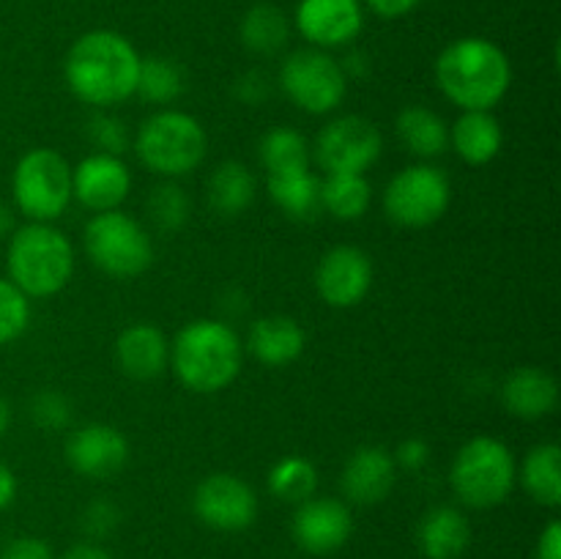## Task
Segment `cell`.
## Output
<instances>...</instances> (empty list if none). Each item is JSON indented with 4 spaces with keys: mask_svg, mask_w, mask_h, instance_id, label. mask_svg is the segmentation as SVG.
Listing matches in <instances>:
<instances>
[{
    "mask_svg": "<svg viewBox=\"0 0 561 559\" xmlns=\"http://www.w3.org/2000/svg\"><path fill=\"white\" fill-rule=\"evenodd\" d=\"M140 55L115 31L82 33L66 55L64 75L71 93L91 107H113L137 88Z\"/></svg>",
    "mask_w": 561,
    "mask_h": 559,
    "instance_id": "obj_1",
    "label": "cell"
},
{
    "mask_svg": "<svg viewBox=\"0 0 561 559\" xmlns=\"http://www.w3.org/2000/svg\"><path fill=\"white\" fill-rule=\"evenodd\" d=\"M436 80L444 96L460 110H493L513 82V66L499 44L466 36L438 55Z\"/></svg>",
    "mask_w": 561,
    "mask_h": 559,
    "instance_id": "obj_2",
    "label": "cell"
},
{
    "mask_svg": "<svg viewBox=\"0 0 561 559\" xmlns=\"http://www.w3.org/2000/svg\"><path fill=\"white\" fill-rule=\"evenodd\" d=\"M241 340L228 323L197 318L170 343V365L186 389L197 395L222 392L241 373Z\"/></svg>",
    "mask_w": 561,
    "mask_h": 559,
    "instance_id": "obj_3",
    "label": "cell"
},
{
    "mask_svg": "<svg viewBox=\"0 0 561 559\" xmlns=\"http://www.w3.org/2000/svg\"><path fill=\"white\" fill-rule=\"evenodd\" d=\"M9 280L25 296H55L75 272V247L49 223H31L14 230L9 241Z\"/></svg>",
    "mask_w": 561,
    "mask_h": 559,
    "instance_id": "obj_4",
    "label": "cell"
},
{
    "mask_svg": "<svg viewBox=\"0 0 561 559\" xmlns=\"http://www.w3.org/2000/svg\"><path fill=\"white\" fill-rule=\"evenodd\" d=\"M206 129L181 110H159L135 135L137 159L164 179L192 173L206 159Z\"/></svg>",
    "mask_w": 561,
    "mask_h": 559,
    "instance_id": "obj_5",
    "label": "cell"
},
{
    "mask_svg": "<svg viewBox=\"0 0 561 559\" xmlns=\"http://www.w3.org/2000/svg\"><path fill=\"white\" fill-rule=\"evenodd\" d=\"M518 480L515 455L504 442L493 436H474L458 449L449 471L453 491L463 504L488 510L502 504L513 493Z\"/></svg>",
    "mask_w": 561,
    "mask_h": 559,
    "instance_id": "obj_6",
    "label": "cell"
},
{
    "mask_svg": "<svg viewBox=\"0 0 561 559\" xmlns=\"http://www.w3.org/2000/svg\"><path fill=\"white\" fill-rule=\"evenodd\" d=\"M85 252L93 266L110 277L129 280L146 272L153 261V241L140 223L121 208L99 212L85 225Z\"/></svg>",
    "mask_w": 561,
    "mask_h": 559,
    "instance_id": "obj_7",
    "label": "cell"
},
{
    "mask_svg": "<svg viewBox=\"0 0 561 559\" xmlns=\"http://www.w3.org/2000/svg\"><path fill=\"white\" fill-rule=\"evenodd\" d=\"M16 208L31 223H53L71 203V168L53 148H33L11 175Z\"/></svg>",
    "mask_w": 561,
    "mask_h": 559,
    "instance_id": "obj_8",
    "label": "cell"
},
{
    "mask_svg": "<svg viewBox=\"0 0 561 559\" xmlns=\"http://www.w3.org/2000/svg\"><path fill=\"white\" fill-rule=\"evenodd\" d=\"M279 85L285 96L310 115H327L343 104L348 77L343 64L323 49L310 47L290 53L279 69Z\"/></svg>",
    "mask_w": 561,
    "mask_h": 559,
    "instance_id": "obj_9",
    "label": "cell"
},
{
    "mask_svg": "<svg viewBox=\"0 0 561 559\" xmlns=\"http://www.w3.org/2000/svg\"><path fill=\"white\" fill-rule=\"evenodd\" d=\"M453 201L449 179L433 164L403 168L383 192V212L403 228H427L447 214Z\"/></svg>",
    "mask_w": 561,
    "mask_h": 559,
    "instance_id": "obj_10",
    "label": "cell"
},
{
    "mask_svg": "<svg viewBox=\"0 0 561 559\" xmlns=\"http://www.w3.org/2000/svg\"><path fill=\"white\" fill-rule=\"evenodd\" d=\"M381 157V132L362 115L329 121L316 137V162L327 173H362Z\"/></svg>",
    "mask_w": 561,
    "mask_h": 559,
    "instance_id": "obj_11",
    "label": "cell"
},
{
    "mask_svg": "<svg viewBox=\"0 0 561 559\" xmlns=\"http://www.w3.org/2000/svg\"><path fill=\"white\" fill-rule=\"evenodd\" d=\"M197 518L219 532H241L255 521L257 497L241 477L217 471L195 488L192 499Z\"/></svg>",
    "mask_w": 561,
    "mask_h": 559,
    "instance_id": "obj_12",
    "label": "cell"
},
{
    "mask_svg": "<svg viewBox=\"0 0 561 559\" xmlns=\"http://www.w3.org/2000/svg\"><path fill=\"white\" fill-rule=\"evenodd\" d=\"M373 285V261L365 250L351 244H340L321 258L316 269L318 296L329 307H356L365 301Z\"/></svg>",
    "mask_w": 561,
    "mask_h": 559,
    "instance_id": "obj_13",
    "label": "cell"
},
{
    "mask_svg": "<svg viewBox=\"0 0 561 559\" xmlns=\"http://www.w3.org/2000/svg\"><path fill=\"white\" fill-rule=\"evenodd\" d=\"M365 25L362 0H299L296 27L318 49L345 47Z\"/></svg>",
    "mask_w": 561,
    "mask_h": 559,
    "instance_id": "obj_14",
    "label": "cell"
},
{
    "mask_svg": "<svg viewBox=\"0 0 561 559\" xmlns=\"http://www.w3.org/2000/svg\"><path fill=\"white\" fill-rule=\"evenodd\" d=\"M66 460L88 480H107L129 460V442L124 433L104 422H91L75 431L66 442Z\"/></svg>",
    "mask_w": 561,
    "mask_h": 559,
    "instance_id": "obj_15",
    "label": "cell"
},
{
    "mask_svg": "<svg viewBox=\"0 0 561 559\" xmlns=\"http://www.w3.org/2000/svg\"><path fill=\"white\" fill-rule=\"evenodd\" d=\"M131 190V173L121 157L91 153L71 168V197L91 212H113Z\"/></svg>",
    "mask_w": 561,
    "mask_h": 559,
    "instance_id": "obj_16",
    "label": "cell"
},
{
    "mask_svg": "<svg viewBox=\"0 0 561 559\" xmlns=\"http://www.w3.org/2000/svg\"><path fill=\"white\" fill-rule=\"evenodd\" d=\"M354 532L348 504L340 499H307L296 507L294 540L310 554H332L348 543Z\"/></svg>",
    "mask_w": 561,
    "mask_h": 559,
    "instance_id": "obj_17",
    "label": "cell"
},
{
    "mask_svg": "<svg viewBox=\"0 0 561 559\" xmlns=\"http://www.w3.org/2000/svg\"><path fill=\"white\" fill-rule=\"evenodd\" d=\"M394 480H398V464L392 453L378 444H367L348 458L340 477V488L348 502L378 504L392 493Z\"/></svg>",
    "mask_w": 561,
    "mask_h": 559,
    "instance_id": "obj_18",
    "label": "cell"
},
{
    "mask_svg": "<svg viewBox=\"0 0 561 559\" xmlns=\"http://www.w3.org/2000/svg\"><path fill=\"white\" fill-rule=\"evenodd\" d=\"M115 362L126 376L137 381L157 378L170 362V343L153 323H131L115 340Z\"/></svg>",
    "mask_w": 561,
    "mask_h": 559,
    "instance_id": "obj_19",
    "label": "cell"
},
{
    "mask_svg": "<svg viewBox=\"0 0 561 559\" xmlns=\"http://www.w3.org/2000/svg\"><path fill=\"white\" fill-rule=\"evenodd\" d=\"M504 409L520 420H542L559 403V384L542 367H518L502 384Z\"/></svg>",
    "mask_w": 561,
    "mask_h": 559,
    "instance_id": "obj_20",
    "label": "cell"
},
{
    "mask_svg": "<svg viewBox=\"0 0 561 559\" xmlns=\"http://www.w3.org/2000/svg\"><path fill=\"white\" fill-rule=\"evenodd\" d=\"M307 334L290 316H263L252 323L247 349L261 365L285 367L305 354Z\"/></svg>",
    "mask_w": 561,
    "mask_h": 559,
    "instance_id": "obj_21",
    "label": "cell"
},
{
    "mask_svg": "<svg viewBox=\"0 0 561 559\" xmlns=\"http://www.w3.org/2000/svg\"><path fill=\"white\" fill-rule=\"evenodd\" d=\"M422 554L427 559H458L463 557L471 543V526L460 510L442 504L425 513L416 529Z\"/></svg>",
    "mask_w": 561,
    "mask_h": 559,
    "instance_id": "obj_22",
    "label": "cell"
},
{
    "mask_svg": "<svg viewBox=\"0 0 561 559\" xmlns=\"http://www.w3.org/2000/svg\"><path fill=\"white\" fill-rule=\"evenodd\" d=\"M449 142L466 164L480 168L499 157L504 135L491 110H463V115L455 121L453 132H449Z\"/></svg>",
    "mask_w": 561,
    "mask_h": 559,
    "instance_id": "obj_23",
    "label": "cell"
},
{
    "mask_svg": "<svg viewBox=\"0 0 561 559\" xmlns=\"http://www.w3.org/2000/svg\"><path fill=\"white\" fill-rule=\"evenodd\" d=\"M394 129H398L400 142H403L414 157L433 159L442 157L449 148L447 121L438 113H433V110L422 107V104H411V107L400 110Z\"/></svg>",
    "mask_w": 561,
    "mask_h": 559,
    "instance_id": "obj_24",
    "label": "cell"
},
{
    "mask_svg": "<svg viewBox=\"0 0 561 559\" xmlns=\"http://www.w3.org/2000/svg\"><path fill=\"white\" fill-rule=\"evenodd\" d=\"M208 206L219 214V217L230 219L244 214L255 201V175L247 164L241 162H222L211 173L206 184Z\"/></svg>",
    "mask_w": 561,
    "mask_h": 559,
    "instance_id": "obj_25",
    "label": "cell"
},
{
    "mask_svg": "<svg viewBox=\"0 0 561 559\" xmlns=\"http://www.w3.org/2000/svg\"><path fill=\"white\" fill-rule=\"evenodd\" d=\"M268 197L285 217L296 223H310L323 212L321 206V179L310 170L290 175H268Z\"/></svg>",
    "mask_w": 561,
    "mask_h": 559,
    "instance_id": "obj_26",
    "label": "cell"
},
{
    "mask_svg": "<svg viewBox=\"0 0 561 559\" xmlns=\"http://www.w3.org/2000/svg\"><path fill=\"white\" fill-rule=\"evenodd\" d=\"M561 449L559 444H537L526 453L520 466V482L526 493L542 507L561 504Z\"/></svg>",
    "mask_w": 561,
    "mask_h": 559,
    "instance_id": "obj_27",
    "label": "cell"
},
{
    "mask_svg": "<svg viewBox=\"0 0 561 559\" xmlns=\"http://www.w3.org/2000/svg\"><path fill=\"white\" fill-rule=\"evenodd\" d=\"M370 181L362 173H327L321 181V206L334 219H359L370 208Z\"/></svg>",
    "mask_w": 561,
    "mask_h": 559,
    "instance_id": "obj_28",
    "label": "cell"
},
{
    "mask_svg": "<svg viewBox=\"0 0 561 559\" xmlns=\"http://www.w3.org/2000/svg\"><path fill=\"white\" fill-rule=\"evenodd\" d=\"M290 25L272 3H257L241 20V42L255 55H274L288 44Z\"/></svg>",
    "mask_w": 561,
    "mask_h": 559,
    "instance_id": "obj_29",
    "label": "cell"
},
{
    "mask_svg": "<svg viewBox=\"0 0 561 559\" xmlns=\"http://www.w3.org/2000/svg\"><path fill=\"white\" fill-rule=\"evenodd\" d=\"M261 162L268 175H290L310 170V146L288 126H277L261 140Z\"/></svg>",
    "mask_w": 561,
    "mask_h": 559,
    "instance_id": "obj_30",
    "label": "cell"
},
{
    "mask_svg": "<svg viewBox=\"0 0 561 559\" xmlns=\"http://www.w3.org/2000/svg\"><path fill=\"white\" fill-rule=\"evenodd\" d=\"M318 488V471L301 455H288V458L277 460L268 471V491L277 499L288 504H301L307 499L316 497Z\"/></svg>",
    "mask_w": 561,
    "mask_h": 559,
    "instance_id": "obj_31",
    "label": "cell"
},
{
    "mask_svg": "<svg viewBox=\"0 0 561 559\" xmlns=\"http://www.w3.org/2000/svg\"><path fill=\"white\" fill-rule=\"evenodd\" d=\"M181 91H184V75L175 60L162 55L140 58L135 93H140L148 104H170L181 96Z\"/></svg>",
    "mask_w": 561,
    "mask_h": 559,
    "instance_id": "obj_32",
    "label": "cell"
},
{
    "mask_svg": "<svg viewBox=\"0 0 561 559\" xmlns=\"http://www.w3.org/2000/svg\"><path fill=\"white\" fill-rule=\"evenodd\" d=\"M192 214V201L186 197V192L181 190L173 181H164V184L153 186L151 197H148V217L164 233H175V230L184 228L190 223Z\"/></svg>",
    "mask_w": 561,
    "mask_h": 559,
    "instance_id": "obj_33",
    "label": "cell"
},
{
    "mask_svg": "<svg viewBox=\"0 0 561 559\" xmlns=\"http://www.w3.org/2000/svg\"><path fill=\"white\" fill-rule=\"evenodd\" d=\"M27 321H31L27 296L9 277H0V345L14 343L27 329Z\"/></svg>",
    "mask_w": 561,
    "mask_h": 559,
    "instance_id": "obj_34",
    "label": "cell"
},
{
    "mask_svg": "<svg viewBox=\"0 0 561 559\" xmlns=\"http://www.w3.org/2000/svg\"><path fill=\"white\" fill-rule=\"evenodd\" d=\"M88 137L99 148V153H110V157H121L129 148V129L124 121L102 110L88 121Z\"/></svg>",
    "mask_w": 561,
    "mask_h": 559,
    "instance_id": "obj_35",
    "label": "cell"
},
{
    "mask_svg": "<svg viewBox=\"0 0 561 559\" xmlns=\"http://www.w3.org/2000/svg\"><path fill=\"white\" fill-rule=\"evenodd\" d=\"M31 420L36 422L42 431H64L71 420V406L55 389H44L31 400Z\"/></svg>",
    "mask_w": 561,
    "mask_h": 559,
    "instance_id": "obj_36",
    "label": "cell"
},
{
    "mask_svg": "<svg viewBox=\"0 0 561 559\" xmlns=\"http://www.w3.org/2000/svg\"><path fill=\"white\" fill-rule=\"evenodd\" d=\"M115 524H118V510H115V504H110L107 499L93 502L91 507L85 510V518H82V526H85L88 535L93 537L110 535V532L115 529Z\"/></svg>",
    "mask_w": 561,
    "mask_h": 559,
    "instance_id": "obj_37",
    "label": "cell"
},
{
    "mask_svg": "<svg viewBox=\"0 0 561 559\" xmlns=\"http://www.w3.org/2000/svg\"><path fill=\"white\" fill-rule=\"evenodd\" d=\"M0 559H55L53 548L38 537H16L3 548Z\"/></svg>",
    "mask_w": 561,
    "mask_h": 559,
    "instance_id": "obj_38",
    "label": "cell"
},
{
    "mask_svg": "<svg viewBox=\"0 0 561 559\" xmlns=\"http://www.w3.org/2000/svg\"><path fill=\"white\" fill-rule=\"evenodd\" d=\"M392 458H394V464L403 466V469L416 471L427 464V458H431V447H427L422 438H409V442L400 444L398 453H394Z\"/></svg>",
    "mask_w": 561,
    "mask_h": 559,
    "instance_id": "obj_39",
    "label": "cell"
},
{
    "mask_svg": "<svg viewBox=\"0 0 561 559\" xmlns=\"http://www.w3.org/2000/svg\"><path fill=\"white\" fill-rule=\"evenodd\" d=\"M236 96L244 104H261L268 96V80L261 71H250L236 82Z\"/></svg>",
    "mask_w": 561,
    "mask_h": 559,
    "instance_id": "obj_40",
    "label": "cell"
},
{
    "mask_svg": "<svg viewBox=\"0 0 561 559\" xmlns=\"http://www.w3.org/2000/svg\"><path fill=\"white\" fill-rule=\"evenodd\" d=\"M367 9L376 11L383 20H398V16H405L409 11H414L420 5V0H365Z\"/></svg>",
    "mask_w": 561,
    "mask_h": 559,
    "instance_id": "obj_41",
    "label": "cell"
},
{
    "mask_svg": "<svg viewBox=\"0 0 561 559\" xmlns=\"http://www.w3.org/2000/svg\"><path fill=\"white\" fill-rule=\"evenodd\" d=\"M537 559H561V524L551 521L537 540Z\"/></svg>",
    "mask_w": 561,
    "mask_h": 559,
    "instance_id": "obj_42",
    "label": "cell"
},
{
    "mask_svg": "<svg viewBox=\"0 0 561 559\" xmlns=\"http://www.w3.org/2000/svg\"><path fill=\"white\" fill-rule=\"evenodd\" d=\"M14 497H16V477L14 471L0 460V510L9 507V504L14 502Z\"/></svg>",
    "mask_w": 561,
    "mask_h": 559,
    "instance_id": "obj_43",
    "label": "cell"
},
{
    "mask_svg": "<svg viewBox=\"0 0 561 559\" xmlns=\"http://www.w3.org/2000/svg\"><path fill=\"white\" fill-rule=\"evenodd\" d=\"M64 559H110V554L104 548L93 546V543H80V546L69 548Z\"/></svg>",
    "mask_w": 561,
    "mask_h": 559,
    "instance_id": "obj_44",
    "label": "cell"
},
{
    "mask_svg": "<svg viewBox=\"0 0 561 559\" xmlns=\"http://www.w3.org/2000/svg\"><path fill=\"white\" fill-rule=\"evenodd\" d=\"M11 230H14V212L0 201V239L11 236Z\"/></svg>",
    "mask_w": 561,
    "mask_h": 559,
    "instance_id": "obj_45",
    "label": "cell"
},
{
    "mask_svg": "<svg viewBox=\"0 0 561 559\" xmlns=\"http://www.w3.org/2000/svg\"><path fill=\"white\" fill-rule=\"evenodd\" d=\"M9 425H11V406H9V400L0 395V436L9 431Z\"/></svg>",
    "mask_w": 561,
    "mask_h": 559,
    "instance_id": "obj_46",
    "label": "cell"
}]
</instances>
